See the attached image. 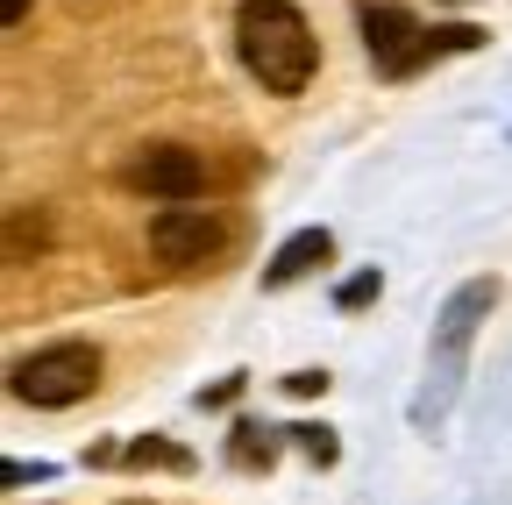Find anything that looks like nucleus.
<instances>
[{
	"instance_id": "nucleus-14",
	"label": "nucleus",
	"mask_w": 512,
	"mask_h": 505,
	"mask_svg": "<svg viewBox=\"0 0 512 505\" xmlns=\"http://www.w3.org/2000/svg\"><path fill=\"white\" fill-rule=\"evenodd\" d=\"M0 22H8V29H22V22H29V0H8V8H0Z\"/></svg>"
},
{
	"instance_id": "nucleus-2",
	"label": "nucleus",
	"mask_w": 512,
	"mask_h": 505,
	"mask_svg": "<svg viewBox=\"0 0 512 505\" xmlns=\"http://www.w3.org/2000/svg\"><path fill=\"white\" fill-rule=\"evenodd\" d=\"M498 306V278H470L456 299L441 306V321H434V342H427V392L413 399V420L434 427L448 413V399H456L463 385V363H470V342H477V321Z\"/></svg>"
},
{
	"instance_id": "nucleus-13",
	"label": "nucleus",
	"mask_w": 512,
	"mask_h": 505,
	"mask_svg": "<svg viewBox=\"0 0 512 505\" xmlns=\"http://www.w3.org/2000/svg\"><path fill=\"white\" fill-rule=\"evenodd\" d=\"M285 392H292V399H320V392H328V370H292Z\"/></svg>"
},
{
	"instance_id": "nucleus-4",
	"label": "nucleus",
	"mask_w": 512,
	"mask_h": 505,
	"mask_svg": "<svg viewBox=\"0 0 512 505\" xmlns=\"http://www.w3.org/2000/svg\"><path fill=\"white\" fill-rule=\"evenodd\" d=\"M228 242V221L214 214V207H164L157 221H150V257L157 264H171V271H192V264H207L214 249Z\"/></svg>"
},
{
	"instance_id": "nucleus-11",
	"label": "nucleus",
	"mask_w": 512,
	"mask_h": 505,
	"mask_svg": "<svg viewBox=\"0 0 512 505\" xmlns=\"http://www.w3.org/2000/svg\"><path fill=\"white\" fill-rule=\"evenodd\" d=\"M484 43V29H470V22H448V29H427V57H448V50H477Z\"/></svg>"
},
{
	"instance_id": "nucleus-7",
	"label": "nucleus",
	"mask_w": 512,
	"mask_h": 505,
	"mask_svg": "<svg viewBox=\"0 0 512 505\" xmlns=\"http://www.w3.org/2000/svg\"><path fill=\"white\" fill-rule=\"evenodd\" d=\"M328 257H335V235H328V228H299V235L278 242V257L264 264V285H271V292H278V285H299V278H313Z\"/></svg>"
},
{
	"instance_id": "nucleus-3",
	"label": "nucleus",
	"mask_w": 512,
	"mask_h": 505,
	"mask_svg": "<svg viewBox=\"0 0 512 505\" xmlns=\"http://www.w3.org/2000/svg\"><path fill=\"white\" fill-rule=\"evenodd\" d=\"M100 385V349L93 342H43L8 363V392L22 406H79Z\"/></svg>"
},
{
	"instance_id": "nucleus-6",
	"label": "nucleus",
	"mask_w": 512,
	"mask_h": 505,
	"mask_svg": "<svg viewBox=\"0 0 512 505\" xmlns=\"http://www.w3.org/2000/svg\"><path fill=\"white\" fill-rule=\"evenodd\" d=\"M128 185L150 193V200H164V207H185V200L207 193V164L192 150H178V143H157V150H143L136 164H128Z\"/></svg>"
},
{
	"instance_id": "nucleus-8",
	"label": "nucleus",
	"mask_w": 512,
	"mask_h": 505,
	"mask_svg": "<svg viewBox=\"0 0 512 505\" xmlns=\"http://www.w3.org/2000/svg\"><path fill=\"white\" fill-rule=\"evenodd\" d=\"M128 463H136V470H192V456L185 449H171V441H128Z\"/></svg>"
},
{
	"instance_id": "nucleus-10",
	"label": "nucleus",
	"mask_w": 512,
	"mask_h": 505,
	"mask_svg": "<svg viewBox=\"0 0 512 505\" xmlns=\"http://www.w3.org/2000/svg\"><path fill=\"white\" fill-rule=\"evenodd\" d=\"M377 292H384V278H377V271H356V278H342V285H335V306H342V313H363Z\"/></svg>"
},
{
	"instance_id": "nucleus-12",
	"label": "nucleus",
	"mask_w": 512,
	"mask_h": 505,
	"mask_svg": "<svg viewBox=\"0 0 512 505\" xmlns=\"http://www.w3.org/2000/svg\"><path fill=\"white\" fill-rule=\"evenodd\" d=\"M292 441H299V456H313V463H335V434L328 427H285Z\"/></svg>"
},
{
	"instance_id": "nucleus-9",
	"label": "nucleus",
	"mask_w": 512,
	"mask_h": 505,
	"mask_svg": "<svg viewBox=\"0 0 512 505\" xmlns=\"http://www.w3.org/2000/svg\"><path fill=\"white\" fill-rule=\"evenodd\" d=\"M271 456H278V449H271V427H249V420H242V427H235V463L256 470V463H271Z\"/></svg>"
},
{
	"instance_id": "nucleus-5",
	"label": "nucleus",
	"mask_w": 512,
	"mask_h": 505,
	"mask_svg": "<svg viewBox=\"0 0 512 505\" xmlns=\"http://www.w3.org/2000/svg\"><path fill=\"white\" fill-rule=\"evenodd\" d=\"M356 22H363V43H370V65L384 79H406L413 65H427V29L406 8H392V0H363Z\"/></svg>"
},
{
	"instance_id": "nucleus-1",
	"label": "nucleus",
	"mask_w": 512,
	"mask_h": 505,
	"mask_svg": "<svg viewBox=\"0 0 512 505\" xmlns=\"http://www.w3.org/2000/svg\"><path fill=\"white\" fill-rule=\"evenodd\" d=\"M235 50H242V65L249 79L292 100L313 86V65H320V43L306 29V15L292 8V0H242L235 8Z\"/></svg>"
}]
</instances>
